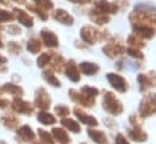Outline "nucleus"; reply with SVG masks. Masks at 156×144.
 Instances as JSON below:
<instances>
[{"label":"nucleus","instance_id":"58836bf2","mask_svg":"<svg viewBox=\"0 0 156 144\" xmlns=\"http://www.w3.org/2000/svg\"><path fill=\"white\" fill-rule=\"evenodd\" d=\"M5 31H6L10 35H13V37H17V35H20V34L22 33V31H21V28L18 27V24H15V23H11V24H9L7 27H5Z\"/></svg>","mask_w":156,"mask_h":144},{"label":"nucleus","instance_id":"1a4fd4ad","mask_svg":"<svg viewBox=\"0 0 156 144\" xmlns=\"http://www.w3.org/2000/svg\"><path fill=\"white\" fill-rule=\"evenodd\" d=\"M102 51L106 56H108L110 59H116L117 56L122 55L126 52V48L122 43L118 41H108L102 46Z\"/></svg>","mask_w":156,"mask_h":144},{"label":"nucleus","instance_id":"a878e982","mask_svg":"<svg viewBox=\"0 0 156 144\" xmlns=\"http://www.w3.org/2000/svg\"><path fill=\"white\" fill-rule=\"evenodd\" d=\"M128 134H129V137H130L132 140L139 142V143H140V142H145L146 138H147L146 133L141 129L140 126H133V128H130V129L128 131Z\"/></svg>","mask_w":156,"mask_h":144},{"label":"nucleus","instance_id":"5701e85b","mask_svg":"<svg viewBox=\"0 0 156 144\" xmlns=\"http://www.w3.org/2000/svg\"><path fill=\"white\" fill-rule=\"evenodd\" d=\"M37 120L39 121V123L44 126H52L56 123V117L52 113H50L48 110H40L37 115Z\"/></svg>","mask_w":156,"mask_h":144},{"label":"nucleus","instance_id":"dca6fc26","mask_svg":"<svg viewBox=\"0 0 156 144\" xmlns=\"http://www.w3.org/2000/svg\"><path fill=\"white\" fill-rule=\"evenodd\" d=\"M52 18L65 26H72L74 23V17L67 10L63 9H56L52 12Z\"/></svg>","mask_w":156,"mask_h":144},{"label":"nucleus","instance_id":"4c0bfd02","mask_svg":"<svg viewBox=\"0 0 156 144\" xmlns=\"http://www.w3.org/2000/svg\"><path fill=\"white\" fill-rule=\"evenodd\" d=\"M55 112H56L57 116L63 118V117L69 115V107L67 105H56L55 106Z\"/></svg>","mask_w":156,"mask_h":144},{"label":"nucleus","instance_id":"c756f323","mask_svg":"<svg viewBox=\"0 0 156 144\" xmlns=\"http://www.w3.org/2000/svg\"><path fill=\"white\" fill-rule=\"evenodd\" d=\"M26 6H27L28 11H30V12L35 13V15H37L41 21H46V20L49 18V13H48L45 10H43V9L38 7V6H35L34 4H26Z\"/></svg>","mask_w":156,"mask_h":144},{"label":"nucleus","instance_id":"c03bdc74","mask_svg":"<svg viewBox=\"0 0 156 144\" xmlns=\"http://www.w3.org/2000/svg\"><path fill=\"white\" fill-rule=\"evenodd\" d=\"M6 62H7L6 56H4V55L0 54V65H6Z\"/></svg>","mask_w":156,"mask_h":144},{"label":"nucleus","instance_id":"72a5a7b5","mask_svg":"<svg viewBox=\"0 0 156 144\" xmlns=\"http://www.w3.org/2000/svg\"><path fill=\"white\" fill-rule=\"evenodd\" d=\"M138 82H139V85H140V89L144 92V90H147L150 87H152V83H151V79L147 74H139L138 76Z\"/></svg>","mask_w":156,"mask_h":144},{"label":"nucleus","instance_id":"393cba45","mask_svg":"<svg viewBox=\"0 0 156 144\" xmlns=\"http://www.w3.org/2000/svg\"><path fill=\"white\" fill-rule=\"evenodd\" d=\"M60 122H61V126H62L65 129H67V131H69V132H72V133H79V132L82 131L80 124H79L76 120H73V118L63 117Z\"/></svg>","mask_w":156,"mask_h":144},{"label":"nucleus","instance_id":"0eeeda50","mask_svg":"<svg viewBox=\"0 0 156 144\" xmlns=\"http://www.w3.org/2000/svg\"><path fill=\"white\" fill-rule=\"evenodd\" d=\"M106 78H107L110 85L115 90H117L118 93H126L128 90V83H127L126 78L122 77L121 74L115 73V72H110L106 74Z\"/></svg>","mask_w":156,"mask_h":144},{"label":"nucleus","instance_id":"6e6552de","mask_svg":"<svg viewBox=\"0 0 156 144\" xmlns=\"http://www.w3.org/2000/svg\"><path fill=\"white\" fill-rule=\"evenodd\" d=\"M68 95L71 98L72 101L77 103L78 105L83 106V107H93L95 105V99L94 98H89L85 94H83L80 90H76V89H69L68 90Z\"/></svg>","mask_w":156,"mask_h":144},{"label":"nucleus","instance_id":"f3484780","mask_svg":"<svg viewBox=\"0 0 156 144\" xmlns=\"http://www.w3.org/2000/svg\"><path fill=\"white\" fill-rule=\"evenodd\" d=\"M1 123L4 124L5 128L10 129V131H16L20 127V120L18 117L12 113V112H6L1 116Z\"/></svg>","mask_w":156,"mask_h":144},{"label":"nucleus","instance_id":"bb28decb","mask_svg":"<svg viewBox=\"0 0 156 144\" xmlns=\"http://www.w3.org/2000/svg\"><path fill=\"white\" fill-rule=\"evenodd\" d=\"M41 77H43L44 81H46L50 85H52V87H55V88H60V87H61L60 79L56 77L55 72H54L51 68H50V70H44V71L41 72Z\"/></svg>","mask_w":156,"mask_h":144},{"label":"nucleus","instance_id":"a19ab883","mask_svg":"<svg viewBox=\"0 0 156 144\" xmlns=\"http://www.w3.org/2000/svg\"><path fill=\"white\" fill-rule=\"evenodd\" d=\"M115 144H129V143H128L127 138L122 133H118L116 135V138H115Z\"/></svg>","mask_w":156,"mask_h":144},{"label":"nucleus","instance_id":"b1692460","mask_svg":"<svg viewBox=\"0 0 156 144\" xmlns=\"http://www.w3.org/2000/svg\"><path fill=\"white\" fill-rule=\"evenodd\" d=\"M41 48H43V43H41V40H40L39 38L32 37V38H29V39L27 40L26 49H27L28 52L35 55V54H38V52L41 51Z\"/></svg>","mask_w":156,"mask_h":144},{"label":"nucleus","instance_id":"f03ea898","mask_svg":"<svg viewBox=\"0 0 156 144\" xmlns=\"http://www.w3.org/2000/svg\"><path fill=\"white\" fill-rule=\"evenodd\" d=\"M102 107L104 110L112 115V116H117L121 115L123 111V105L119 101L118 98H116V95L112 92H105L102 95Z\"/></svg>","mask_w":156,"mask_h":144},{"label":"nucleus","instance_id":"423d86ee","mask_svg":"<svg viewBox=\"0 0 156 144\" xmlns=\"http://www.w3.org/2000/svg\"><path fill=\"white\" fill-rule=\"evenodd\" d=\"M132 27H133L134 34L139 35V37L143 38V39H151V38L155 35V33H156L155 27L151 26V24H147V23L133 22V23H132Z\"/></svg>","mask_w":156,"mask_h":144},{"label":"nucleus","instance_id":"c85d7f7f","mask_svg":"<svg viewBox=\"0 0 156 144\" xmlns=\"http://www.w3.org/2000/svg\"><path fill=\"white\" fill-rule=\"evenodd\" d=\"M51 57H52V51L41 52V54L38 56V59H37V66H38L39 68H45L46 66L50 65Z\"/></svg>","mask_w":156,"mask_h":144},{"label":"nucleus","instance_id":"8fccbe9b","mask_svg":"<svg viewBox=\"0 0 156 144\" xmlns=\"http://www.w3.org/2000/svg\"><path fill=\"white\" fill-rule=\"evenodd\" d=\"M1 31H5V27H4V26L0 23V32H1Z\"/></svg>","mask_w":156,"mask_h":144},{"label":"nucleus","instance_id":"3c124183","mask_svg":"<svg viewBox=\"0 0 156 144\" xmlns=\"http://www.w3.org/2000/svg\"><path fill=\"white\" fill-rule=\"evenodd\" d=\"M0 144H7L5 140H0Z\"/></svg>","mask_w":156,"mask_h":144},{"label":"nucleus","instance_id":"7c9ffc66","mask_svg":"<svg viewBox=\"0 0 156 144\" xmlns=\"http://www.w3.org/2000/svg\"><path fill=\"white\" fill-rule=\"evenodd\" d=\"M6 49H7V52L10 55H13V56H18L23 50L21 43H18L16 40H10L6 45Z\"/></svg>","mask_w":156,"mask_h":144},{"label":"nucleus","instance_id":"79ce46f5","mask_svg":"<svg viewBox=\"0 0 156 144\" xmlns=\"http://www.w3.org/2000/svg\"><path fill=\"white\" fill-rule=\"evenodd\" d=\"M10 106V101L5 98H0V109H6Z\"/></svg>","mask_w":156,"mask_h":144},{"label":"nucleus","instance_id":"9d476101","mask_svg":"<svg viewBox=\"0 0 156 144\" xmlns=\"http://www.w3.org/2000/svg\"><path fill=\"white\" fill-rule=\"evenodd\" d=\"M16 134H17L16 139H17V142L20 140L21 144H23V143H30L37 137L35 132L32 129V127L29 124H22V126H20L16 129Z\"/></svg>","mask_w":156,"mask_h":144},{"label":"nucleus","instance_id":"a18cd8bd","mask_svg":"<svg viewBox=\"0 0 156 144\" xmlns=\"http://www.w3.org/2000/svg\"><path fill=\"white\" fill-rule=\"evenodd\" d=\"M11 1H13V2H16L18 5H26L27 4V0H11Z\"/></svg>","mask_w":156,"mask_h":144},{"label":"nucleus","instance_id":"7ed1b4c3","mask_svg":"<svg viewBox=\"0 0 156 144\" xmlns=\"http://www.w3.org/2000/svg\"><path fill=\"white\" fill-rule=\"evenodd\" d=\"M10 107L15 113L24 115V116H30L34 111V105L20 96H16L13 98L12 101H10Z\"/></svg>","mask_w":156,"mask_h":144},{"label":"nucleus","instance_id":"2eb2a0df","mask_svg":"<svg viewBox=\"0 0 156 144\" xmlns=\"http://www.w3.org/2000/svg\"><path fill=\"white\" fill-rule=\"evenodd\" d=\"M73 113H74V116L78 118V121H80L83 124H87V126H89V127H95V126L99 124L98 120H96L94 116L87 113V112H85L84 110H82L80 107H74V109H73Z\"/></svg>","mask_w":156,"mask_h":144},{"label":"nucleus","instance_id":"9b49d317","mask_svg":"<svg viewBox=\"0 0 156 144\" xmlns=\"http://www.w3.org/2000/svg\"><path fill=\"white\" fill-rule=\"evenodd\" d=\"M13 15H15V20L23 27L26 28H32L34 26V18L23 9L20 7H13L12 10Z\"/></svg>","mask_w":156,"mask_h":144},{"label":"nucleus","instance_id":"20e7f679","mask_svg":"<svg viewBox=\"0 0 156 144\" xmlns=\"http://www.w3.org/2000/svg\"><path fill=\"white\" fill-rule=\"evenodd\" d=\"M139 113L143 118H146L154 113H156V94L150 93L143 98L139 105Z\"/></svg>","mask_w":156,"mask_h":144},{"label":"nucleus","instance_id":"412c9836","mask_svg":"<svg viewBox=\"0 0 156 144\" xmlns=\"http://www.w3.org/2000/svg\"><path fill=\"white\" fill-rule=\"evenodd\" d=\"M87 133H88L89 138H90L95 144H108V138H107V135H106L102 131L90 128V129L87 131Z\"/></svg>","mask_w":156,"mask_h":144},{"label":"nucleus","instance_id":"6ab92c4d","mask_svg":"<svg viewBox=\"0 0 156 144\" xmlns=\"http://www.w3.org/2000/svg\"><path fill=\"white\" fill-rule=\"evenodd\" d=\"M1 89H2V93H7V94L12 95L13 98H16V96L22 98L24 94L23 88L21 85H18L17 83H13V82H6L5 84L1 85Z\"/></svg>","mask_w":156,"mask_h":144},{"label":"nucleus","instance_id":"603ef678","mask_svg":"<svg viewBox=\"0 0 156 144\" xmlns=\"http://www.w3.org/2000/svg\"><path fill=\"white\" fill-rule=\"evenodd\" d=\"M2 93V89H1V85H0V94Z\"/></svg>","mask_w":156,"mask_h":144},{"label":"nucleus","instance_id":"f704fd0d","mask_svg":"<svg viewBox=\"0 0 156 144\" xmlns=\"http://www.w3.org/2000/svg\"><path fill=\"white\" fill-rule=\"evenodd\" d=\"M15 21V15L13 12L5 10V9H0V23H6V22H12Z\"/></svg>","mask_w":156,"mask_h":144},{"label":"nucleus","instance_id":"cd10ccee","mask_svg":"<svg viewBox=\"0 0 156 144\" xmlns=\"http://www.w3.org/2000/svg\"><path fill=\"white\" fill-rule=\"evenodd\" d=\"M65 63H66L65 59H63L61 55H58V54H56V52L52 51V57H51V61H50L51 70H52V71H57V72H60V71L63 70Z\"/></svg>","mask_w":156,"mask_h":144},{"label":"nucleus","instance_id":"ddd939ff","mask_svg":"<svg viewBox=\"0 0 156 144\" xmlns=\"http://www.w3.org/2000/svg\"><path fill=\"white\" fill-rule=\"evenodd\" d=\"M39 34H40V40L45 46L51 48V49L58 46V44H60L58 43V37L52 31H50L48 28H43Z\"/></svg>","mask_w":156,"mask_h":144},{"label":"nucleus","instance_id":"49530a36","mask_svg":"<svg viewBox=\"0 0 156 144\" xmlns=\"http://www.w3.org/2000/svg\"><path fill=\"white\" fill-rule=\"evenodd\" d=\"M2 48H5V43H4V38H2V35L0 34V49H2Z\"/></svg>","mask_w":156,"mask_h":144},{"label":"nucleus","instance_id":"2f4dec72","mask_svg":"<svg viewBox=\"0 0 156 144\" xmlns=\"http://www.w3.org/2000/svg\"><path fill=\"white\" fill-rule=\"evenodd\" d=\"M38 137H39V140L43 143V144H55V140H54V137L51 133H49L48 131L43 129V128H38Z\"/></svg>","mask_w":156,"mask_h":144},{"label":"nucleus","instance_id":"864d4df0","mask_svg":"<svg viewBox=\"0 0 156 144\" xmlns=\"http://www.w3.org/2000/svg\"><path fill=\"white\" fill-rule=\"evenodd\" d=\"M80 144H88V143H85V142H83V143H80Z\"/></svg>","mask_w":156,"mask_h":144},{"label":"nucleus","instance_id":"de8ad7c7","mask_svg":"<svg viewBox=\"0 0 156 144\" xmlns=\"http://www.w3.org/2000/svg\"><path fill=\"white\" fill-rule=\"evenodd\" d=\"M0 4L4 6H9V0H0Z\"/></svg>","mask_w":156,"mask_h":144},{"label":"nucleus","instance_id":"a211bd4d","mask_svg":"<svg viewBox=\"0 0 156 144\" xmlns=\"http://www.w3.org/2000/svg\"><path fill=\"white\" fill-rule=\"evenodd\" d=\"M88 16L90 18V21L98 26H104L106 24L108 21H110V15H106V13H102L100 11H98L96 9H90L89 12H88Z\"/></svg>","mask_w":156,"mask_h":144},{"label":"nucleus","instance_id":"4468645a","mask_svg":"<svg viewBox=\"0 0 156 144\" xmlns=\"http://www.w3.org/2000/svg\"><path fill=\"white\" fill-rule=\"evenodd\" d=\"M94 9L106 15H113L119 10L116 2H110L107 0H96L94 2Z\"/></svg>","mask_w":156,"mask_h":144},{"label":"nucleus","instance_id":"473e14b6","mask_svg":"<svg viewBox=\"0 0 156 144\" xmlns=\"http://www.w3.org/2000/svg\"><path fill=\"white\" fill-rule=\"evenodd\" d=\"M127 43H128L132 48H136V49H140V48H143V46L145 45L144 39H143V38H140L139 35L134 34V33H133V34H130V35L128 37Z\"/></svg>","mask_w":156,"mask_h":144},{"label":"nucleus","instance_id":"f8f14e48","mask_svg":"<svg viewBox=\"0 0 156 144\" xmlns=\"http://www.w3.org/2000/svg\"><path fill=\"white\" fill-rule=\"evenodd\" d=\"M63 71H65L66 77H67L71 82L78 83V82L80 81V71H79V67H78V65L76 63L74 60H68V61H66L65 67H63Z\"/></svg>","mask_w":156,"mask_h":144},{"label":"nucleus","instance_id":"09e8293b","mask_svg":"<svg viewBox=\"0 0 156 144\" xmlns=\"http://www.w3.org/2000/svg\"><path fill=\"white\" fill-rule=\"evenodd\" d=\"M29 144H43V143H41L40 140H37V139H34V140H32Z\"/></svg>","mask_w":156,"mask_h":144},{"label":"nucleus","instance_id":"c9c22d12","mask_svg":"<svg viewBox=\"0 0 156 144\" xmlns=\"http://www.w3.org/2000/svg\"><path fill=\"white\" fill-rule=\"evenodd\" d=\"M32 1H33V4H34L35 6H38V7H40V9H43V10H45L46 12L54 9V2H52V0H32Z\"/></svg>","mask_w":156,"mask_h":144},{"label":"nucleus","instance_id":"f257e3e1","mask_svg":"<svg viewBox=\"0 0 156 144\" xmlns=\"http://www.w3.org/2000/svg\"><path fill=\"white\" fill-rule=\"evenodd\" d=\"M79 33H80V38L84 41V44H88V45H94L99 41L105 40L108 37L106 31H100L99 28L90 26V24L83 26Z\"/></svg>","mask_w":156,"mask_h":144},{"label":"nucleus","instance_id":"39448f33","mask_svg":"<svg viewBox=\"0 0 156 144\" xmlns=\"http://www.w3.org/2000/svg\"><path fill=\"white\" fill-rule=\"evenodd\" d=\"M34 107H38L39 110H49L51 106V98L45 88L40 87L37 89L34 95Z\"/></svg>","mask_w":156,"mask_h":144},{"label":"nucleus","instance_id":"37998d69","mask_svg":"<svg viewBox=\"0 0 156 144\" xmlns=\"http://www.w3.org/2000/svg\"><path fill=\"white\" fill-rule=\"evenodd\" d=\"M68 1H72V2H74V4H88V2H90L91 0H68Z\"/></svg>","mask_w":156,"mask_h":144},{"label":"nucleus","instance_id":"e433bc0d","mask_svg":"<svg viewBox=\"0 0 156 144\" xmlns=\"http://www.w3.org/2000/svg\"><path fill=\"white\" fill-rule=\"evenodd\" d=\"M79 90L83 94H85L87 96H89V98H94L95 99L99 95V89L95 88V87H91V85H83Z\"/></svg>","mask_w":156,"mask_h":144},{"label":"nucleus","instance_id":"aec40b11","mask_svg":"<svg viewBox=\"0 0 156 144\" xmlns=\"http://www.w3.org/2000/svg\"><path fill=\"white\" fill-rule=\"evenodd\" d=\"M51 134L54 137V140L60 144H69L71 143V138H69L68 133L62 127H54L51 129Z\"/></svg>","mask_w":156,"mask_h":144},{"label":"nucleus","instance_id":"4be33fe9","mask_svg":"<svg viewBox=\"0 0 156 144\" xmlns=\"http://www.w3.org/2000/svg\"><path fill=\"white\" fill-rule=\"evenodd\" d=\"M78 67H79L80 73H83L85 76H93L100 71V66L91 62V61H83L79 63Z\"/></svg>","mask_w":156,"mask_h":144},{"label":"nucleus","instance_id":"ea45409f","mask_svg":"<svg viewBox=\"0 0 156 144\" xmlns=\"http://www.w3.org/2000/svg\"><path fill=\"white\" fill-rule=\"evenodd\" d=\"M127 54H128L129 56H132V57H135V59H143V57H144V54H143L139 49L132 48V46H129V48L127 49Z\"/></svg>","mask_w":156,"mask_h":144}]
</instances>
